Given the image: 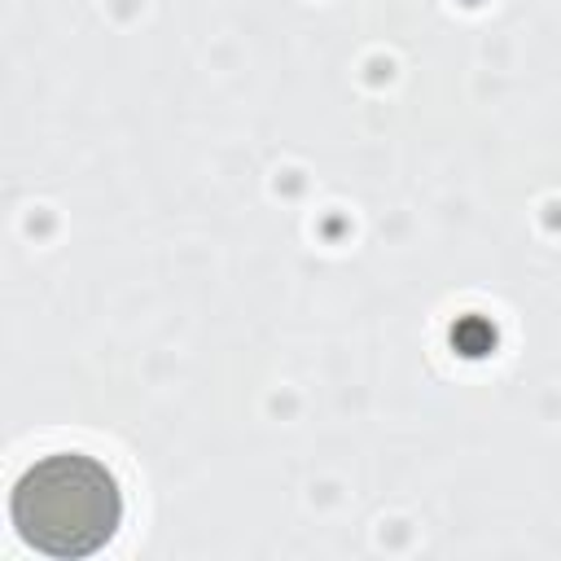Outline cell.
<instances>
[{"instance_id":"6da1fadb","label":"cell","mask_w":561,"mask_h":561,"mask_svg":"<svg viewBox=\"0 0 561 561\" xmlns=\"http://www.w3.org/2000/svg\"><path fill=\"white\" fill-rule=\"evenodd\" d=\"M118 522V482L101 460L83 451L44 456L13 486V526L31 548L48 557H88L110 543Z\"/></svg>"}]
</instances>
